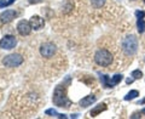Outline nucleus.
<instances>
[{"label":"nucleus","instance_id":"1","mask_svg":"<svg viewBox=\"0 0 145 119\" xmlns=\"http://www.w3.org/2000/svg\"><path fill=\"white\" fill-rule=\"evenodd\" d=\"M53 103L58 107H65L68 108L70 106V100L67 96V89L64 85H58L54 89L53 93Z\"/></svg>","mask_w":145,"mask_h":119},{"label":"nucleus","instance_id":"2","mask_svg":"<svg viewBox=\"0 0 145 119\" xmlns=\"http://www.w3.org/2000/svg\"><path fill=\"white\" fill-rule=\"evenodd\" d=\"M94 61L98 66H102V67H106L109 65H111L112 62V55L110 51H108L105 49H101L98 50L94 55Z\"/></svg>","mask_w":145,"mask_h":119},{"label":"nucleus","instance_id":"3","mask_svg":"<svg viewBox=\"0 0 145 119\" xmlns=\"http://www.w3.org/2000/svg\"><path fill=\"white\" fill-rule=\"evenodd\" d=\"M122 50L125 51L126 55H134L138 50V40L134 35L126 36L122 42Z\"/></svg>","mask_w":145,"mask_h":119},{"label":"nucleus","instance_id":"4","mask_svg":"<svg viewBox=\"0 0 145 119\" xmlns=\"http://www.w3.org/2000/svg\"><path fill=\"white\" fill-rule=\"evenodd\" d=\"M23 63V57L18 54H11L4 57L3 65L5 67H18Z\"/></svg>","mask_w":145,"mask_h":119},{"label":"nucleus","instance_id":"5","mask_svg":"<svg viewBox=\"0 0 145 119\" xmlns=\"http://www.w3.org/2000/svg\"><path fill=\"white\" fill-rule=\"evenodd\" d=\"M16 44H17V40L13 35H5L0 40V48L4 50H11L16 46Z\"/></svg>","mask_w":145,"mask_h":119},{"label":"nucleus","instance_id":"6","mask_svg":"<svg viewBox=\"0 0 145 119\" xmlns=\"http://www.w3.org/2000/svg\"><path fill=\"white\" fill-rule=\"evenodd\" d=\"M54 52H56V46H54L52 43H45L41 45V48H40V54H41L42 57L50 58L53 56Z\"/></svg>","mask_w":145,"mask_h":119},{"label":"nucleus","instance_id":"7","mask_svg":"<svg viewBox=\"0 0 145 119\" xmlns=\"http://www.w3.org/2000/svg\"><path fill=\"white\" fill-rule=\"evenodd\" d=\"M31 26H30V22L28 21H25V20H22L18 22V24H17V30H18V33H20L21 35H29L30 34V32H31Z\"/></svg>","mask_w":145,"mask_h":119},{"label":"nucleus","instance_id":"8","mask_svg":"<svg viewBox=\"0 0 145 119\" xmlns=\"http://www.w3.org/2000/svg\"><path fill=\"white\" fill-rule=\"evenodd\" d=\"M30 26H31V28L35 29V30H39V29H41L44 24H45V21H44V18H41L40 16H33L30 18Z\"/></svg>","mask_w":145,"mask_h":119},{"label":"nucleus","instance_id":"9","mask_svg":"<svg viewBox=\"0 0 145 119\" xmlns=\"http://www.w3.org/2000/svg\"><path fill=\"white\" fill-rule=\"evenodd\" d=\"M16 16H17V12L16 11H13V10H6V11H4L1 15H0V21H1L3 23H8V22H11Z\"/></svg>","mask_w":145,"mask_h":119},{"label":"nucleus","instance_id":"10","mask_svg":"<svg viewBox=\"0 0 145 119\" xmlns=\"http://www.w3.org/2000/svg\"><path fill=\"white\" fill-rule=\"evenodd\" d=\"M93 102H96V96L94 95H88V96H86V97H84L82 100H80V106L81 107H88Z\"/></svg>","mask_w":145,"mask_h":119},{"label":"nucleus","instance_id":"11","mask_svg":"<svg viewBox=\"0 0 145 119\" xmlns=\"http://www.w3.org/2000/svg\"><path fill=\"white\" fill-rule=\"evenodd\" d=\"M105 109H106V104L105 103H101V104H98V106H96L92 111L89 112V116L91 117H97L99 113H102L103 111H105Z\"/></svg>","mask_w":145,"mask_h":119},{"label":"nucleus","instance_id":"12","mask_svg":"<svg viewBox=\"0 0 145 119\" xmlns=\"http://www.w3.org/2000/svg\"><path fill=\"white\" fill-rule=\"evenodd\" d=\"M47 114V116H51V117H56V118H67L65 114H61V113H58L56 109H52V108H50L47 109L46 112H45Z\"/></svg>","mask_w":145,"mask_h":119},{"label":"nucleus","instance_id":"13","mask_svg":"<svg viewBox=\"0 0 145 119\" xmlns=\"http://www.w3.org/2000/svg\"><path fill=\"white\" fill-rule=\"evenodd\" d=\"M121 80H122V75L121 74H116L114 77H111V79H110V88H112L114 85H117Z\"/></svg>","mask_w":145,"mask_h":119},{"label":"nucleus","instance_id":"14","mask_svg":"<svg viewBox=\"0 0 145 119\" xmlns=\"http://www.w3.org/2000/svg\"><path fill=\"white\" fill-rule=\"evenodd\" d=\"M137 28H138V32L140 34L144 33V30H145V22L143 18H138L137 20Z\"/></svg>","mask_w":145,"mask_h":119},{"label":"nucleus","instance_id":"15","mask_svg":"<svg viewBox=\"0 0 145 119\" xmlns=\"http://www.w3.org/2000/svg\"><path fill=\"white\" fill-rule=\"evenodd\" d=\"M137 96H139V93H138V91H137V90H132V91H129V93L125 96V100H126V101H129V100L135 99Z\"/></svg>","mask_w":145,"mask_h":119},{"label":"nucleus","instance_id":"16","mask_svg":"<svg viewBox=\"0 0 145 119\" xmlns=\"http://www.w3.org/2000/svg\"><path fill=\"white\" fill-rule=\"evenodd\" d=\"M91 3H92L93 7L101 9L102 6H104V4H105V0H91Z\"/></svg>","mask_w":145,"mask_h":119},{"label":"nucleus","instance_id":"17","mask_svg":"<svg viewBox=\"0 0 145 119\" xmlns=\"http://www.w3.org/2000/svg\"><path fill=\"white\" fill-rule=\"evenodd\" d=\"M101 80H102V83H103V85L105 86V88H110V79H109L108 75H102Z\"/></svg>","mask_w":145,"mask_h":119},{"label":"nucleus","instance_id":"18","mask_svg":"<svg viewBox=\"0 0 145 119\" xmlns=\"http://www.w3.org/2000/svg\"><path fill=\"white\" fill-rule=\"evenodd\" d=\"M16 0H0V7H6V6H10L15 3Z\"/></svg>","mask_w":145,"mask_h":119},{"label":"nucleus","instance_id":"19","mask_svg":"<svg viewBox=\"0 0 145 119\" xmlns=\"http://www.w3.org/2000/svg\"><path fill=\"white\" fill-rule=\"evenodd\" d=\"M132 77H133V79H140L143 77V73L140 69H135L132 72Z\"/></svg>","mask_w":145,"mask_h":119},{"label":"nucleus","instance_id":"20","mask_svg":"<svg viewBox=\"0 0 145 119\" xmlns=\"http://www.w3.org/2000/svg\"><path fill=\"white\" fill-rule=\"evenodd\" d=\"M135 16H137L138 18H143L145 16V11H135Z\"/></svg>","mask_w":145,"mask_h":119},{"label":"nucleus","instance_id":"21","mask_svg":"<svg viewBox=\"0 0 145 119\" xmlns=\"http://www.w3.org/2000/svg\"><path fill=\"white\" fill-rule=\"evenodd\" d=\"M29 4H39V3H41L42 0H28Z\"/></svg>","mask_w":145,"mask_h":119},{"label":"nucleus","instance_id":"22","mask_svg":"<svg viewBox=\"0 0 145 119\" xmlns=\"http://www.w3.org/2000/svg\"><path fill=\"white\" fill-rule=\"evenodd\" d=\"M139 117H140V113H134L131 118H139Z\"/></svg>","mask_w":145,"mask_h":119},{"label":"nucleus","instance_id":"23","mask_svg":"<svg viewBox=\"0 0 145 119\" xmlns=\"http://www.w3.org/2000/svg\"><path fill=\"white\" fill-rule=\"evenodd\" d=\"M126 83H127V84H132V83H133V79H127Z\"/></svg>","mask_w":145,"mask_h":119},{"label":"nucleus","instance_id":"24","mask_svg":"<svg viewBox=\"0 0 145 119\" xmlns=\"http://www.w3.org/2000/svg\"><path fill=\"white\" fill-rule=\"evenodd\" d=\"M142 114H144V116H145V108L142 109Z\"/></svg>","mask_w":145,"mask_h":119},{"label":"nucleus","instance_id":"25","mask_svg":"<svg viewBox=\"0 0 145 119\" xmlns=\"http://www.w3.org/2000/svg\"><path fill=\"white\" fill-rule=\"evenodd\" d=\"M140 103L144 104V103H145V99H144V100H142V101H140Z\"/></svg>","mask_w":145,"mask_h":119},{"label":"nucleus","instance_id":"26","mask_svg":"<svg viewBox=\"0 0 145 119\" xmlns=\"http://www.w3.org/2000/svg\"><path fill=\"white\" fill-rule=\"evenodd\" d=\"M143 1H144V3H145V0H143Z\"/></svg>","mask_w":145,"mask_h":119},{"label":"nucleus","instance_id":"27","mask_svg":"<svg viewBox=\"0 0 145 119\" xmlns=\"http://www.w3.org/2000/svg\"><path fill=\"white\" fill-rule=\"evenodd\" d=\"M144 62H145V58H144Z\"/></svg>","mask_w":145,"mask_h":119}]
</instances>
